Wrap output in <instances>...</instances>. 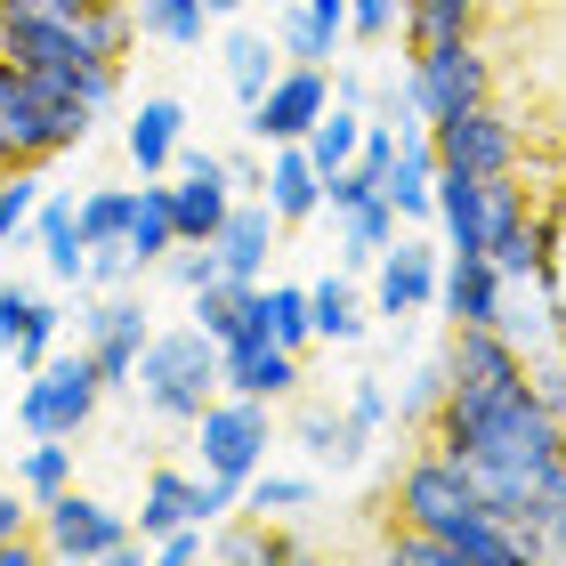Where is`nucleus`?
<instances>
[{"label": "nucleus", "mask_w": 566, "mask_h": 566, "mask_svg": "<svg viewBox=\"0 0 566 566\" xmlns=\"http://www.w3.org/2000/svg\"><path fill=\"white\" fill-rule=\"evenodd\" d=\"M397 518H405V526L446 534L453 558H478V566H518V558H534L526 534L485 510L478 478H470V461H453L446 446H437V437H429V453L405 461V478H397Z\"/></svg>", "instance_id": "f257e3e1"}, {"label": "nucleus", "mask_w": 566, "mask_h": 566, "mask_svg": "<svg viewBox=\"0 0 566 566\" xmlns=\"http://www.w3.org/2000/svg\"><path fill=\"white\" fill-rule=\"evenodd\" d=\"M227 389L219 380V340L202 324H178V332H154L146 356H138V397L154 421H202V405Z\"/></svg>", "instance_id": "f03ea898"}, {"label": "nucleus", "mask_w": 566, "mask_h": 566, "mask_svg": "<svg viewBox=\"0 0 566 566\" xmlns=\"http://www.w3.org/2000/svg\"><path fill=\"white\" fill-rule=\"evenodd\" d=\"M97 397H106V373H97L90 348L49 356V365L24 373V389H17V429L24 437H82L97 421Z\"/></svg>", "instance_id": "7ed1b4c3"}, {"label": "nucleus", "mask_w": 566, "mask_h": 566, "mask_svg": "<svg viewBox=\"0 0 566 566\" xmlns=\"http://www.w3.org/2000/svg\"><path fill=\"white\" fill-rule=\"evenodd\" d=\"M41 543H49V558H114V566L146 558V534L122 518L114 502L82 494V485H65V494L41 502Z\"/></svg>", "instance_id": "20e7f679"}, {"label": "nucleus", "mask_w": 566, "mask_h": 566, "mask_svg": "<svg viewBox=\"0 0 566 566\" xmlns=\"http://www.w3.org/2000/svg\"><path fill=\"white\" fill-rule=\"evenodd\" d=\"M195 446H202V470L211 478H235L251 485L268 470V453H275V413H268V397H211L202 405V421H195Z\"/></svg>", "instance_id": "39448f33"}, {"label": "nucleus", "mask_w": 566, "mask_h": 566, "mask_svg": "<svg viewBox=\"0 0 566 566\" xmlns=\"http://www.w3.org/2000/svg\"><path fill=\"white\" fill-rule=\"evenodd\" d=\"M146 316H154V307H146V292H130V283L73 307V332L90 340L97 373H106V389H138V356H146V340H154Z\"/></svg>", "instance_id": "423d86ee"}, {"label": "nucleus", "mask_w": 566, "mask_h": 566, "mask_svg": "<svg viewBox=\"0 0 566 566\" xmlns=\"http://www.w3.org/2000/svg\"><path fill=\"white\" fill-rule=\"evenodd\" d=\"M413 90H421V114L429 122H453L494 97V65H485V49L461 33V41H421L413 49Z\"/></svg>", "instance_id": "0eeeda50"}, {"label": "nucleus", "mask_w": 566, "mask_h": 566, "mask_svg": "<svg viewBox=\"0 0 566 566\" xmlns=\"http://www.w3.org/2000/svg\"><path fill=\"white\" fill-rule=\"evenodd\" d=\"M324 114H332V65H283L275 90L243 114V130L260 146H300Z\"/></svg>", "instance_id": "6e6552de"}, {"label": "nucleus", "mask_w": 566, "mask_h": 566, "mask_svg": "<svg viewBox=\"0 0 566 566\" xmlns=\"http://www.w3.org/2000/svg\"><path fill=\"white\" fill-rule=\"evenodd\" d=\"M429 138H437V163L446 170H470V178L518 170V122L494 114V97L470 106V114H453V122H429Z\"/></svg>", "instance_id": "1a4fd4ad"}, {"label": "nucleus", "mask_w": 566, "mask_h": 566, "mask_svg": "<svg viewBox=\"0 0 566 566\" xmlns=\"http://www.w3.org/2000/svg\"><path fill=\"white\" fill-rule=\"evenodd\" d=\"M437 283H446V268H437V243H421V235H405V243H389L373 260V316H429L437 307Z\"/></svg>", "instance_id": "9d476101"}, {"label": "nucleus", "mask_w": 566, "mask_h": 566, "mask_svg": "<svg viewBox=\"0 0 566 566\" xmlns=\"http://www.w3.org/2000/svg\"><path fill=\"white\" fill-rule=\"evenodd\" d=\"M57 332H65V307L41 300L33 283H0V356H9L17 373H41L49 356H57Z\"/></svg>", "instance_id": "9b49d317"}, {"label": "nucleus", "mask_w": 566, "mask_h": 566, "mask_svg": "<svg viewBox=\"0 0 566 566\" xmlns=\"http://www.w3.org/2000/svg\"><path fill=\"white\" fill-rule=\"evenodd\" d=\"M219 380L235 397H300V348H283V340H260V332H243V340H227L219 348Z\"/></svg>", "instance_id": "f8f14e48"}, {"label": "nucleus", "mask_w": 566, "mask_h": 566, "mask_svg": "<svg viewBox=\"0 0 566 566\" xmlns=\"http://www.w3.org/2000/svg\"><path fill=\"white\" fill-rule=\"evenodd\" d=\"M219 260H227V283H268V260H275V243H283V219H275V202L268 195H235V211H227L219 227Z\"/></svg>", "instance_id": "ddd939ff"}, {"label": "nucleus", "mask_w": 566, "mask_h": 566, "mask_svg": "<svg viewBox=\"0 0 566 566\" xmlns=\"http://www.w3.org/2000/svg\"><path fill=\"white\" fill-rule=\"evenodd\" d=\"M494 332L518 356H543V348H566V324L551 307V283L543 275H502V307H494Z\"/></svg>", "instance_id": "4468645a"}, {"label": "nucleus", "mask_w": 566, "mask_h": 566, "mask_svg": "<svg viewBox=\"0 0 566 566\" xmlns=\"http://www.w3.org/2000/svg\"><path fill=\"white\" fill-rule=\"evenodd\" d=\"M33 243H41V268L73 283V292H90V235H82V195H41L33 211Z\"/></svg>", "instance_id": "2eb2a0df"}, {"label": "nucleus", "mask_w": 566, "mask_h": 566, "mask_svg": "<svg viewBox=\"0 0 566 566\" xmlns=\"http://www.w3.org/2000/svg\"><path fill=\"white\" fill-rule=\"evenodd\" d=\"M243 332L307 348L316 340V300H307V283H243Z\"/></svg>", "instance_id": "dca6fc26"}, {"label": "nucleus", "mask_w": 566, "mask_h": 566, "mask_svg": "<svg viewBox=\"0 0 566 566\" xmlns=\"http://www.w3.org/2000/svg\"><path fill=\"white\" fill-rule=\"evenodd\" d=\"M437 307H446V324H494V307H502V268H494V251H461V260H446Z\"/></svg>", "instance_id": "f3484780"}, {"label": "nucleus", "mask_w": 566, "mask_h": 566, "mask_svg": "<svg viewBox=\"0 0 566 566\" xmlns=\"http://www.w3.org/2000/svg\"><path fill=\"white\" fill-rule=\"evenodd\" d=\"M122 146H130L138 178H170L178 146H187V106L178 97H138V122L122 130Z\"/></svg>", "instance_id": "a211bd4d"}, {"label": "nucleus", "mask_w": 566, "mask_h": 566, "mask_svg": "<svg viewBox=\"0 0 566 566\" xmlns=\"http://www.w3.org/2000/svg\"><path fill=\"white\" fill-rule=\"evenodd\" d=\"M292 437H300V453L316 461V470H332V478L365 470V446H373V437H365V429L348 421V405H340V413H324V405H300Z\"/></svg>", "instance_id": "6ab92c4d"}, {"label": "nucleus", "mask_w": 566, "mask_h": 566, "mask_svg": "<svg viewBox=\"0 0 566 566\" xmlns=\"http://www.w3.org/2000/svg\"><path fill=\"white\" fill-rule=\"evenodd\" d=\"M437 227H446V260H461V251H494V235H485V178L437 170Z\"/></svg>", "instance_id": "aec40b11"}, {"label": "nucleus", "mask_w": 566, "mask_h": 566, "mask_svg": "<svg viewBox=\"0 0 566 566\" xmlns=\"http://www.w3.org/2000/svg\"><path fill=\"white\" fill-rule=\"evenodd\" d=\"M268 202H275L283 227H300V219L324 211V170H316L307 146H268Z\"/></svg>", "instance_id": "412c9836"}, {"label": "nucleus", "mask_w": 566, "mask_h": 566, "mask_svg": "<svg viewBox=\"0 0 566 566\" xmlns=\"http://www.w3.org/2000/svg\"><path fill=\"white\" fill-rule=\"evenodd\" d=\"M437 170H446V163H437V138L429 130H405L397 170H389V187H380L397 202V219H437Z\"/></svg>", "instance_id": "4be33fe9"}, {"label": "nucleus", "mask_w": 566, "mask_h": 566, "mask_svg": "<svg viewBox=\"0 0 566 566\" xmlns=\"http://www.w3.org/2000/svg\"><path fill=\"white\" fill-rule=\"evenodd\" d=\"M283 65H292V57H283V41H275V33H251V24H243V33H227V90L243 97V114L275 90V73H283Z\"/></svg>", "instance_id": "5701e85b"}, {"label": "nucleus", "mask_w": 566, "mask_h": 566, "mask_svg": "<svg viewBox=\"0 0 566 566\" xmlns=\"http://www.w3.org/2000/svg\"><path fill=\"white\" fill-rule=\"evenodd\" d=\"M130 251L146 268H163L178 251V211H170V178H146L138 187V219H130Z\"/></svg>", "instance_id": "b1692460"}, {"label": "nucleus", "mask_w": 566, "mask_h": 566, "mask_svg": "<svg viewBox=\"0 0 566 566\" xmlns=\"http://www.w3.org/2000/svg\"><path fill=\"white\" fill-rule=\"evenodd\" d=\"M389 243H397V202H389V195H373V202H356V211H340V260H348V268H373Z\"/></svg>", "instance_id": "393cba45"}, {"label": "nucleus", "mask_w": 566, "mask_h": 566, "mask_svg": "<svg viewBox=\"0 0 566 566\" xmlns=\"http://www.w3.org/2000/svg\"><path fill=\"white\" fill-rule=\"evenodd\" d=\"M138 9V33H154L163 49H202L211 33V0H130Z\"/></svg>", "instance_id": "a878e982"}, {"label": "nucleus", "mask_w": 566, "mask_h": 566, "mask_svg": "<svg viewBox=\"0 0 566 566\" xmlns=\"http://www.w3.org/2000/svg\"><path fill=\"white\" fill-rule=\"evenodd\" d=\"M518 534L534 543V558H566V461H558L543 485H534V502H526Z\"/></svg>", "instance_id": "bb28decb"}, {"label": "nucleus", "mask_w": 566, "mask_h": 566, "mask_svg": "<svg viewBox=\"0 0 566 566\" xmlns=\"http://www.w3.org/2000/svg\"><path fill=\"white\" fill-rule=\"evenodd\" d=\"M307 154H316V170L332 178V170H348L356 163V146H365V106H348V97H332V114L316 122V130L300 138Z\"/></svg>", "instance_id": "cd10ccee"}, {"label": "nucleus", "mask_w": 566, "mask_h": 566, "mask_svg": "<svg viewBox=\"0 0 566 566\" xmlns=\"http://www.w3.org/2000/svg\"><path fill=\"white\" fill-rule=\"evenodd\" d=\"M187 518H195V478L187 470H154L146 494H138V534L154 543V534H170V526H187Z\"/></svg>", "instance_id": "c85d7f7f"}, {"label": "nucleus", "mask_w": 566, "mask_h": 566, "mask_svg": "<svg viewBox=\"0 0 566 566\" xmlns=\"http://www.w3.org/2000/svg\"><path fill=\"white\" fill-rule=\"evenodd\" d=\"M307 300H316V340H332V348L365 340V300H356V283H348V275L307 283Z\"/></svg>", "instance_id": "c756f323"}, {"label": "nucleus", "mask_w": 566, "mask_h": 566, "mask_svg": "<svg viewBox=\"0 0 566 566\" xmlns=\"http://www.w3.org/2000/svg\"><path fill=\"white\" fill-rule=\"evenodd\" d=\"M82 41H90V57L122 65L130 41H138V9H130V0H82Z\"/></svg>", "instance_id": "7c9ffc66"}, {"label": "nucleus", "mask_w": 566, "mask_h": 566, "mask_svg": "<svg viewBox=\"0 0 566 566\" xmlns=\"http://www.w3.org/2000/svg\"><path fill=\"white\" fill-rule=\"evenodd\" d=\"M243 510L251 518H300V510H316V478L300 470H260L243 485Z\"/></svg>", "instance_id": "2f4dec72"}, {"label": "nucleus", "mask_w": 566, "mask_h": 566, "mask_svg": "<svg viewBox=\"0 0 566 566\" xmlns=\"http://www.w3.org/2000/svg\"><path fill=\"white\" fill-rule=\"evenodd\" d=\"M17 485H24L33 502L65 494V485H73V437H33V446H24V461H17Z\"/></svg>", "instance_id": "473e14b6"}, {"label": "nucleus", "mask_w": 566, "mask_h": 566, "mask_svg": "<svg viewBox=\"0 0 566 566\" xmlns=\"http://www.w3.org/2000/svg\"><path fill=\"white\" fill-rule=\"evenodd\" d=\"M478 33V0H405V41H461Z\"/></svg>", "instance_id": "72a5a7b5"}, {"label": "nucleus", "mask_w": 566, "mask_h": 566, "mask_svg": "<svg viewBox=\"0 0 566 566\" xmlns=\"http://www.w3.org/2000/svg\"><path fill=\"white\" fill-rule=\"evenodd\" d=\"M494 268L502 275H543L551 283V219H526V227H510V235H494Z\"/></svg>", "instance_id": "f704fd0d"}, {"label": "nucleus", "mask_w": 566, "mask_h": 566, "mask_svg": "<svg viewBox=\"0 0 566 566\" xmlns=\"http://www.w3.org/2000/svg\"><path fill=\"white\" fill-rule=\"evenodd\" d=\"M275 41H283L292 65H332V49H340L316 17H307V0H283V9H275Z\"/></svg>", "instance_id": "c9c22d12"}, {"label": "nucleus", "mask_w": 566, "mask_h": 566, "mask_svg": "<svg viewBox=\"0 0 566 566\" xmlns=\"http://www.w3.org/2000/svg\"><path fill=\"white\" fill-rule=\"evenodd\" d=\"M187 316L211 332V340L227 348V340H243V283H202V292H187Z\"/></svg>", "instance_id": "e433bc0d"}, {"label": "nucleus", "mask_w": 566, "mask_h": 566, "mask_svg": "<svg viewBox=\"0 0 566 566\" xmlns=\"http://www.w3.org/2000/svg\"><path fill=\"white\" fill-rule=\"evenodd\" d=\"M138 219V187H90L82 195V235L90 243H122Z\"/></svg>", "instance_id": "4c0bfd02"}, {"label": "nucleus", "mask_w": 566, "mask_h": 566, "mask_svg": "<svg viewBox=\"0 0 566 566\" xmlns=\"http://www.w3.org/2000/svg\"><path fill=\"white\" fill-rule=\"evenodd\" d=\"M446 389H453V365H446V348H437V356H421V365H413V380H405V397H397V421L429 429V421H437V405H446Z\"/></svg>", "instance_id": "58836bf2"}, {"label": "nucleus", "mask_w": 566, "mask_h": 566, "mask_svg": "<svg viewBox=\"0 0 566 566\" xmlns=\"http://www.w3.org/2000/svg\"><path fill=\"white\" fill-rule=\"evenodd\" d=\"M348 421L365 429V437H380V429L397 421V397H389V380H380V373H356L348 380Z\"/></svg>", "instance_id": "ea45409f"}, {"label": "nucleus", "mask_w": 566, "mask_h": 566, "mask_svg": "<svg viewBox=\"0 0 566 566\" xmlns=\"http://www.w3.org/2000/svg\"><path fill=\"white\" fill-rule=\"evenodd\" d=\"M163 268H170V283H178V292H202V283H219V275H227L219 243H178Z\"/></svg>", "instance_id": "a19ab883"}, {"label": "nucleus", "mask_w": 566, "mask_h": 566, "mask_svg": "<svg viewBox=\"0 0 566 566\" xmlns=\"http://www.w3.org/2000/svg\"><path fill=\"white\" fill-rule=\"evenodd\" d=\"M154 558H163V566H195V558H211V526H202V518H187V526L154 534Z\"/></svg>", "instance_id": "79ce46f5"}, {"label": "nucleus", "mask_w": 566, "mask_h": 566, "mask_svg": "<svg viewBox=\"0 0 566 566\" xmlns=\"http://www.w3.org/2000/svg\"><path fill=\"white\" fill-rule=\"evenodd\" d=\"M405 24V0H348V33L356 41H389Z\"/></svg>", "instance_id": "37998d69"}, {"label": "nucleus", "mask_w": 566, "mask_h": 566, "mask_svg": "<svg viewBox=\"0 0 566 566\" xmlns=\"http://www.w3.org/2000/svg\"><path fill=\"white\" fill-rule=\"evenodd\" d=\"M24 518H41V502L24 494V485H0V543H9V534H24Z\"/></svg>", "instance_id": "c03bdc74"}, {"label": "nucleus", "mask_w": 566, "mask_h": 566, "mask_svg": "<svg viewBox=\"0 0 566 566\" xmlns=\"http://www.w3.org/2000/svg\"><path fill=\"white\" fill-rule=\"evenodd\" d=\"M227 178H235V195H268V163H251V154H227Z\"/></svg>", "instance_id": "a18cd8bd"}, {"label": "nucleus", "mask_w": 566, "mask_h": 566, "mask_svg": "<svg viewBox=\"0 0 566 566\" xmlns=\"http://www.w3.org/2000/svg\"><path fill=\"white\" fill-rule=\"evenodd\" d=\"M235 9H243V0H211V17H235Z\"/></svg>", "instance_id": "49530a36"}, {"label": "nucleus", "mask_w": 566, "mask_h": 566, "mask_svg": "<svg viewBox=\"0 0 566 566\" xmlns=\"http://www.w3.org/2000/svg\"><path fill=\"white\" fill-rule=\"evenodd\" d=\"M0 9H9V0H0Z\"/></svg>", "instance_id": "de8ad7c7"}, {"label": "nucleus", "mask_w": 566, "mask_h": 566, "mask_svg": "<svg viewBox=\"0 0 566 566\" xmlns=\"http://www.w3.org/2000/svg\"><path fill=\"white\" fill-rule=\"evenodd\" d=\"M478 9H485V0H478Z\"/></svg>", "instance_id": "09e8293b"}]
</instances>
